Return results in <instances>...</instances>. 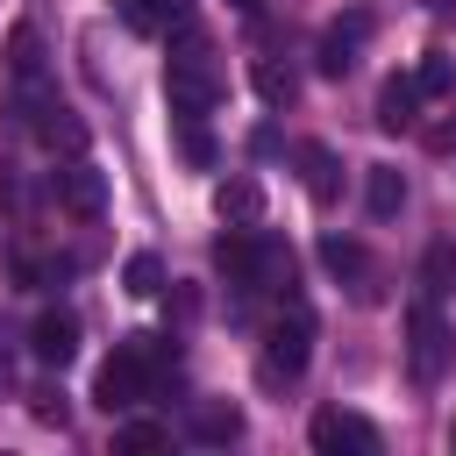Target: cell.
<instances>
[{
  "instance_id": "6da1fadb",
  "label": "cell",
  "mask_w": 456,
  "mask_h": 456,
  "mask_svg": "<svg viewBox=\"0 0 456 456\" xmlns=\"http://www.w3.org/2000/svg\"><path fill=\"white\" fill-rule=\"evenodd\" d=\"M306 356H314V314L292 299V306L271 321V335H264V378H271V385H278V378H299Z\"/></svg>"
},
{
  "instance_id": "7a4b0ae2",
  "label": "cell",
  "mask_w": 456,
  "mask_h": 456,
  "mask_svg": "<svg viewBox=\"0 0 456 456\" xmlns=\"http://www.w3.org/2000/svg\"><path fill=\"white\" fill-rule=\"evenodd\" d=\"M214 271H221L228 285H264V278L278 271V242H264V235L242 221V228H228V235L214 242Z\"/></svg>"
},
{
  "instance_id": "3957f363",
  "label": "cell",
  "mask_w": 456,
  "mask_h": 456,
  "mask_svg": "<svg viewBox=\"0 0 456 456\" xmlns=\"http://www.w3.org/2000/svg\"><path fill=\"white\" fill-rule=\"evenodd\" d=\"M306 442L321 456H378V428L363 413H349V406H321L314 428H306Z\"/></svg>"
},
{
  "instance_id": "277c9868",
  "label": "cell",
  "mask_w": 456,
  "mask_h": 456,
  "mask_svg": "<svg viewBox=\"0 0 456 456\" xmlns=\"http://www.w3.org/2000/svg\"><path fill=\"white\" fill-rule=\"evenodd\" d=\"M363 36H370V14H363V7H349L342 21H328V28H321V43H314V71H321V78H349V64H356Z\"/></svg>"
},
{
  "instance_id": "5b68a950",
  "label": "cell",
  "mask_w": 456,
  "mask_h": 456,
  "mask_svg": "<svg viewBox=\"0 0 456 456\" xmlns=\"http://www.w3.org/2000/svg\"><path fill=\"white\" fill-rule=\"evenodd\" d=\"M406 356H413V378H435V370H442V356H449V328H442L435 299H420V306L406 314Z\"/></svg>"
},
{
  "instance_id": "8992f818",
  "label": "cell",
  "mask_w": 456,
  "mask_h": 456,
  "mask_svg": "<svg viewBox=\"0 0 456 456\" xmlns=\"http://www.w3.org/2000/svg\"><path fill=\"white\" fill-rule=\"evenodd\" d=\"M164 93H171V114H207V107H214V71H207L200 57H171Z\"/></svg>"
},
{
  "instance_id": "52a82bcc",
  "label": "cell",
  "mask_w": 456,
  "mask_h": 456,
  "mask_svg": "<svg viewBox=\"0 0 456 456\" xmlns=\"http://www.w3.org/2000/svg\"><path fill=\"white\" fill-rule=\"evenodd\" d=\"M50 185H57V207H64V214H78V221H93V214L107 207V178H100L93 164H64Z\"/></svg>"
},
{
  "instance_id": "ba28073f",
  "label": "cell",
  "mask_w": 456,
  "mask_h": 456,
  "mask_svg": "<svg viewBox=\"0 0 456 456\" xmlns=\"http://www.w3.org/2000/svg\"><path fill=\"white\" fill-rule=\"evenodd\" d=\"M28 356L50 363V370H64V363L78 356V321H71V314H36V328H28Z\"/></svg>"
},
{
  "instance_id": "9c48e42d",
  "label": "cell",
  "mask_w": 456,
  "mask_h": 456,
  "mask_svg": "<svg viewBox=\"0 0 456 456\" xmlns=\"http://www.w3.org/2000/svg\"><path fill=\"white\" fill-rule=\"evenodd\" d=\"M378 128H385V135L420 128V86H413V78H399V71H392V78L378 86Z\"/></svg>"
},
{
  "instance_id": "30bf717a",
  "label": "cell",
  "mask_w": 456,
  "mask_h": 456,
  "mask_svg": "<svg viewBox=\"0 0 456 456\" xmlns=\"http://www.w3.org/2000/svg\"><path fill=\"white\" fill-rule=\"evenodd\" d=\"M321 264H328L335 278H349L356 299H378V285H370V256H363L356 235H321Z\"/></svg>"
},
{
  "instance_id": "8fae6325",
  "label": "cell",
  "mask_w": 456,
  "mask_h": 456,
  "mask_svg": "<svg viewBox=\"0 0 456 456\" xmlns=\"http://www.w3.org/2000/svg\"><path fill=\"white\" fill-rule=\"evenodd\" d=\"M299 171H306L314 207H335V200H342V164H335L328 142H299Z\"/></svg>"
},
{
  "instance_id": "7c38bea8",
  "label": "cell",
  "mask_w": 456,
  "mask_h": 456,
  "mask_svg": "<svg viewBox=\"0 0 456 456\" xmlns=\"http://www.w3.org/2000/svg\"><path fill=\"white\" fill-rule=\"evenodd\" d=\"M363 207H370V221H392V214L406 207V178H399L392 164H370V171H363Z\"/></svg>"
},
{
  "instance_id": "4fadbf2b",
  "label": "cell",
  "mask_w": 456,
  "mask_h": 456,
  "mask_svg": "<svg viewBox=\"0 0 456 456\" xmlns=\"http://www.w3.org/2000/svg\"><path fill=\"white\" fill-rule=\"evenodd\" d=\"M420 292L428 299H449L456 292V235H435L428 256H420Z\"/></svg>"
},
{
  "instance_id": "5bb4252c",
  "label": "cell",
  "mask_w": 456,
  "mask_h": 456,
  "mask_svg": "<svg viewBox=\"0 0 456 456\" xmlns=\"http://www.w3.org/2000/svg\"><path fill=\"white\" fill-rule=\"evenodd\" d=\"M36 135L50 150H86V121H71V107H57V100H36Z\"/></svg>"
},
{
  "instance_id": "9a60e30c",
  "label": "cell",
  "mask_w": 456,
  "mask_h": 456,
  "mask_svg": "<svg viewBox=\"0 0 456 456\" xmlns=\"http://www.w3.org/2000/svg\"><path fill=\"white\" fill-rule=\"evenodd\" d=\"M214 214L221 221H256L264 214V185L256 178H221L214 185Z\"/></svg>"
},
{
  "instance_id": "2e32d148",
  "label": "cell",
  "mask_w": 456,
  "mask_h": 456,
  "mask_svg": "<svg viewBox=\"0 0 456 456\" xmlns=\"http://www.w3.org/2000/svg\"><path fill=\"white\" fill-rule=\"evenodd\" d=\"M242 435V413L235 406H221V399H207V406H192V442H207V449H221V442H235Z\"/></svg>"
},
{
  "instance_id": "e0dca14e",
  "label": "cell",
  "mask_w": 456,
  "mask_h": 456,
  "mask_svg": "<svg viewBox=\"0 0 456 456\" xmlns=\"http://www.w3.org/2000/svg\"><path fill=\"white\" fill-rule=\"evenodd\" d=\"M192 0H121V21L128 28H164V21H185Z\"/></svg>"
},
{
  "instance_id": "ac0fdd59",
  "label": "cell",
  "mask_w": 456,
  "mask_h": 456,
  "mask_svg": "<svg viewBox=\"0 0 456 456\" xmlns=\"http://www.w3.org/2000/svg\"><path fill=\"white\" fill-rule=\"evenodd\" d=\"M249 86H256V93H264L271 107H285V100L299 93V78H292V71H285L278 57H256V64H249Z\"/></svg>"
},
{
  "instance_id": "d6986e66",
  "label": "cell",
  "mask_w": 456,
  "mask_h": 456,
  "mask_svg": "<svg viewBox=\"0 0 456 456\" xmlns=\"http://www.w3.org/2000/svg\"><path fill=\"white\" fill-rule=\"evenodd\" d=\"M171 442V428H157V420H128V428H114V449L121 456H150V449H164Z\"/></svg>"
},
{
  "instance_id": "ffe728a7",
  "label": "cell",
  "mask_w": 456,
  "mask_h": 456,
  "mask_svg": "<svg viewBox=\"0 0 456 456\" xmlns=\"http://www.w3.org/2000/svg\"><path fill=\"white\" fill-rule=\"evenodd\" d=\"M7 64H14V78H36V71H43V43H36V28H28V21L7 36Z\"/></svg>"
},
{
  "instance_id": "44dd1931",
  "label": "cell",
  "mask_w": 456,
  "mask_h": 456,
  "mask_svg": "<svg viewBox=\"0 0 456 456\" xmlns=\"http://www.w3.org/2000/svg\"><path fill=\"white\" fill-rule=\"evenodd\" d=\"M121 278H128V292H135V299H150V292H164V264H157L150 249H135V256L121 264Z\"/></svg>"
},
{
  "instance_id": "7402d4cb",
  "label": "cell",
  "mask_w": 456,
  "mask_h": 456,
  "mask_svg": "<svg viewBox=\"0 0 456 456\" xmlns=\"http://www.w3.org/2000/svg\"><path fill=\"white\" fill-rule=\"evenodd\" d=\"M178 150H185V164H200V171L214 164V135L200 128V114H178Z\"/></svg>"
},
{
  "instance_id": "603a6c76",
  "label": "cell",
  "mask_w": 456,
  "mask_h": 456,
  "mask_svg": "<svg viewBox=\"0 0 456 456\" xmlns=\"http://www.w3.org/2000/svg\"><path fill=\"white\" fill-rule=\"evenodd\" d=\"M413 86H420V100H428V93H449V86H456V64H449L442 50H428L420 71H413Z\"/></svg>"
},
{
  "instance_id": "cb8c5ba5",
  "label": "cell",
  "mask_w": 456,
  "mask_h": 456,
  "mask_svg": "<svg viewBox=\"0 0 456 456\" xmlns=\"http://www.w3.org/2000/svg\"><path fill=\"white\" fill-rule=\"evenodd\" d=\"M28 413H36L43 428H64V420H71V406H64V392H36V406H28Z\"/></svg>"
},
{
  "instance_id": "d4e9b609",
  "label": "cell",
  "mask_w": 456,
  "mask_h": 456,
  "mask_svg": "<svg viewBox=\"0 0 456 456\" xmlns=\"http://www.w3.org/2000/svg\"><path fill=\"white\" fill-rule=\"evenodd\" d=\"M228 7H242V14H256V0H228Z\"/></svg>"
},
{
  "instance_id": "484cf974",
  "label": "cell",
  "mask_w": 456,
  "mask_h": 456,
  "mask_svg": "<svg viewBox=\"0 0 456 456\" xmlns=\"http://www.w3.org/2000/svg\"><path fill=\"white\" fill-rule=\"evenodd\" d=\"M0 385H7V356H0Z\"/></svg>"
},
{
  "instance_id": "4316f807",
  "label": "cell",
  "mask_w": 456,
  "mask_h": 456,
  "mask_svg": "<svg viewBox=\"0 0 456 456\" xmlns=\"http://www.w3.org/2000/svg\"><path fill=\"white\" fill-rule=\"evenodd\" d=\"M449 442H456V428H449Z\"/></svg>"
}]
</instances>
